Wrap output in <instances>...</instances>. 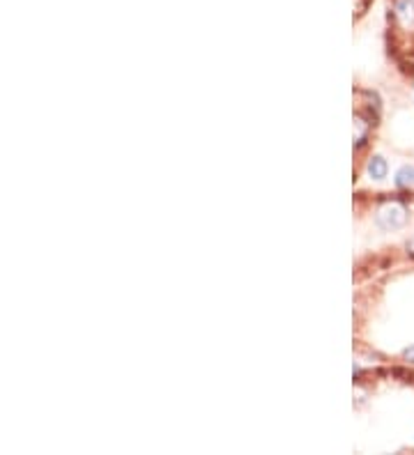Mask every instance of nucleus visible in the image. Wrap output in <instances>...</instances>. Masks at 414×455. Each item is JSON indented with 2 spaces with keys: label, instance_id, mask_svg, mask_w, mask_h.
<instances>
[{
  "label": "nucleus",
  "instance_id": "nucleus-3",
  "mask_svg": "<svg viewBox=\"0 0 414 455\" xmlns=\"http://www.w3.org/2000/svg\"><path fill=\"white\" fill-rule=\"evenodd\" d=\"M396 184L398 186H414V166H405V168H401V172H398V177H396Z\"/></svg>",
  "mask_w": 414,
  "mask_h": 455
},
{
  "label": "nucleus",
  "instance_id": "nucleus-4",
  "mask_svg": "<svg viewBox=\"0 0 414 455\" xmlns=\"http://www.w3.org/2000/svg\"><path fill=\"white\" fill-rule=\"evenodd\" d=\"M405 359H408V361H412V364H414V348H410L408 352H405Z\"/></svg>",
  "mask_w": 414,
  "mask_h": 455
},
{
  "label": "nucleus",
  "instance_id": "nucleus-2",
  "mask_svg": "<svg viewBox=\"0 0 414 455\" xmlns=\"http://www.w3.org/2000/svg\"><path fill=\"white\" fill-rule=\"evenodd\" d=\"M368 172H370V177L382 179L384 175H387V161H384L382 157H373L368 161Z\"/></svg>",
  "mask_w": 414,
  "mask_h": 455
},
{
  "label": "nucleus",
  "instance_id": "nucleus-1",
  "mask_svg": "<svg viewBox=\"0 0 414 455\" xmlns=\"http://www.w3.org/2000/svg\"><path fill=\"white\" fill-rule=\"evenodd\" d=\"M408 221V209H405L398 200H389L377 209V223L382 228H401Z\"/></svg>",
  "mask_w": 414,
  "mask_h": 455
}]
</instances>
